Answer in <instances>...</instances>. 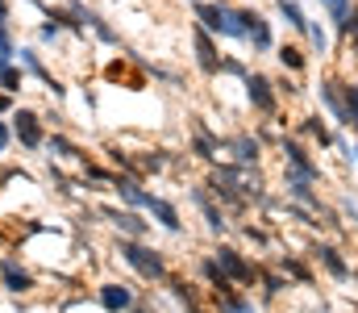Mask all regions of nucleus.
I'll return each mask as SVG.
<instances>
[{
  "mask_svg": "<svg viewBox=\"0 0 358 313\" xmlns=\"http://www.w3.org/2000/svg\"><path fill=\"white\" fill-rule=\"evenodd\" d=\"M192 17H196V25H204L213 38H234V42H242L238 4H229V0H192Z\"/></svg>",
  "mask_w": 358,
  "mask_h": 313,
  "instance_id": "1",
  "label": "nucleus"
},
{
  "mask_svg": "<svg viewBox=\"0 0 358 313\" xmlns=\"http://www.w3.org/2000/svg\"><path fill=\"white\" fill-rule=\"evenodd\" d=\"M8 125H13V142H17L21 151L38 155V151L46 146V134H50V125H46V117H42L34 104H13V113H8Z\"/></svg>",
  "mask_w": 358,
  "mask_h": 313,
  "instance_id": "2",
  "label": "nucleus"
},
{
  "mask_svg": "<svg viewBox=\"0 0 358 313\" xmlns=\"http://www.w3.org/2000/svg\"><path fill=\"white\" fill-rule=\"evenodd\" d=\"M13 59L21 63V71L29 76V84H42V88H46L55 101H63V97H67V84H63V80H59V76L46 67V59H42V46H38V42H25V46H17V50H13Z\"/></svg>",
  "mask_w": 358,
  "mask_h": 313,
  "instance_id": "3",
  "label": "nucleus"
},
{
  "mask_svg": "<svg viewBox=\"0 0 358 313\" xmlns=\"http://www.w3.org/2000/svg\"><path fill=\"white\" fill-rule=\"evenodd\" d=\"M117 251H121V259H125L142 280H150V284H155V280H159V284L167 280V263H163V255L150 251V246H142V238H121Z\"/></svg>",
  "mask_w": 358,
  "mask_h": 313,
  "instance_id": "4",
  "label": "nucleus"
},
{
  "mask_svg": "<svg viewBox=\"0 0 358 313\" xmlns=\"http://www.w3.org/2000/svg\"><path fill=\"white\" fill-rule=\"evenodd\" d=\"M238 17H242V42L255 46V55L275 50V34H271V21L263 17V13H255V8H238Z\"/></svg>",
  "mask_w": 358,
  "mask_h": 313,
  "instance_id": "5",
  "label": "nucleus"
},
{
  "mask_svg": "<svg viewBox=\"0 0 358 313\" xmlns=\"http://www.w3.org/2000/svg\"><path fill=\"white\" fill-rule=\"evenodd\" d=\"M246 97L255 104V113H263V117H275L279 113V92H275V84H271L263 71H246Z\"/></svg>",
  "mask_w": 358,
  "mask_h": 313,
  "instance_id": "6",
  "label": "nucleus"
},
{
  "mask_svg": "<svg viewBox=\"0 0 358 313\" xmlns=\"http://www.w3.org/2000/svg\"><path fill=\"white\" fill-rule=\"evenodd\" d=\"M192 50H196V67L204 76H221V50H217V38L204 29V25H192Z\"/></svg>",
  "mask_w": 358,
  "mask_h": 313,
  "instance_id": "7",
  "label": "nucleus"
},
{
  "mask_svg": "<svg viewBox=\"0 0 358 313\" xmlns=\"http://www.w3.org/2000/svg\"><path fill=\"white\" fill-rule=\"evenodd\" d=\"M96 301H100L108 313H129L134 305H138L134 288H129V284H121V280H104V284L96 288Z\"/></svg>",
  "mask_w": 358,
  "mask_h": 313,
  "instance_id": "8",
  "label": "nucleus"
},
{
  "mask_svg": "<svg viewBox=\"0 0 358 313\" xmlns=\"http://www.w3.org/2000/svg\"><path fill=\"white\" fill-rule=\"evenodd\" d=\"M213 263L221 267V276H225V280H238V284H250V280H255L250 263H246V259H242L234 246H221V251L213 255Z\"/></svg>",
  "mask_w": 358,
  "mask_h": 313,
  "instance_id": "9",
  "label": "nucleus"
},
{
  "mask_svg": "<svg viewBox=\"0 0 358 313\" xmlns=\"http://www.w3.org/2000/svg\"><path fill=\"white\" fill-rule=\"evenodd\" d=\"M0 288H4V293H13V297H25V293L34 288L29 267H21L17 259H0Z\"/></svg>",
  "mask_w": 358,
  "mask_h": 313,
  "instance_id": "10",
  "label": "nucleus"
},
{
  "mask_svg": "<svg viewBox=\"0 0 358 313\" xmlns=\"http://www.w3.org/2000/svg\"><path fill=\"white\" fill-rule=\"evenodd\" d=\"M221 146H225V151L234 155V163H242V167H255L259 155H263V142H259L255 134H234V138H225Z\"/></svg>",
  "mask_w": 358,
  "mask_h": 313,
  "instance_id": "11",
  "label": "nucleus"
},
{
  "mask_svg": "<svg viewBox=\"0 0 358 313\" xmlns=\"http://www.w3.org/2000/svg\"><path fill=\"white\" fill-rule=\"evenodd\" d=\"M42 151H46L50 159H59V163H80V159H84V155H80V146H76V142H71L63 130H50Z\"/></svg>",
  "mask_w": 358,
  "mask_h": 313,
  "instance_id": "12",
  "label": "nucleus"
},
{
  "mask_svg": "<svg viewBox=\"0 0 358 313\" xmlns=\"http://www.w3.org/2000/svg\"><path fill=\"white\" fill-rule=\"evenodd\" d=\"M283 159H287V167H292V172H300V176H308V180H321V167L308 159V151H304L300 142L283 138Z\"/></svg>",
  "mask_w": 358,
  "mask_h": 313,
  "instance_id": "13",
  "label": "nucleus"
},
{
  "mask_svg": "<svg viewBox=\"0 0 358 313\" xmlns=\"http://www.w3.org/2000/svg\"><path fill=\"white\" fill-rule=\"evenodd\" d=\"M104 217H108V221H113L125 238H146V230H150V225H146L134 209H104Z\"/></svg>",
  "mask_w": 358,
  "mask_h": 313,
  "instance_id": "14",
  "label": "nucleus"
},
{
  "mask_svg": "<svg viewBox=\"0 0 358 313\" xmlns=\"http://www.w3.org/2000/svg\"><path fill=\"white\" fill-rule=\"evenodd\" d=\"M84 29H92V34H96V42H104V46H121V34L108 25V17H104V13H96V8H88V4H84Z\"/></svg>",
  "mask_w": 358,
  "mask_h": 313,
  "instance_id": "15",
  "label": "nucleus"
},
{
  "mask_svg": "<svg viewBox=\"0 0 358 313\" xmlns=\"http://www.w3.org/2000/svg\"><path fill=\"white\" fill-rule=\"evenodd\" d=\"M146 213H150V217H155L163 230H171V234H179V230H183V221H179V209L171 205V201H163V197H155V193H150V201H146Z\"/></svg>",
  "mask_w": 358,
  "mask_h": 313,
  "instance_id": "16",
  "label": "nucleus"
},
{
  "mask_svg": "<svg viewBox=\"0 0 358 313\" xmlns=\"http://www.w3.org/2000/svg\"><path fill=\"white\" fill-rule=\"evenodd\" d=\"M113 188H117V197L129 209H146V201H150V193H146L134 176H113Z\"/></svg>",
  "mask_w": 358,
  "mask_h": 313,
  "instance_id": "17",
  "label": "nucleus"
},
{
  "mask_svg": "<svg viewBox=\"0 0 358 313\" xmlns=\"http://www.w3.org/2000/svg\"><path fill=\"white\" fill-rule=\"evenodd\" d=\"M0 88H4L8 97H21V92L29 88V76L21 71V63H17V59H8V63H0Z\"/></svg>",
  "mask_w": 358,
  "mask_h": 313,
  "instance_id": "18",
  "label": "nucleus"
},
{
  "mask_svg": "<svg viewBox=\"0 0 358 313\" xmlns=\"http://www.w3.org/2000/svg\"><path fill=\"white\" fill-rule=\"evenodd\" d=\"M192 201H196V209L204 213V221H208V230H217V234L225 230V213H221V209L213 205V197H208L204 188H192Z\"/></svg>",
  "mask_w": 358,
  "mask_h": 313,
  "instance_id": "19",
  "label": "nucleus"
},
{
  "mask_svg": "<svg viewBox=\"0 0 358 313\" xmlns=\"http://www.w3.org/2000/svg\"><path fill=\"white\" fill-rule=\"evenodd\" d=\"M287 197H296V201H304L308 209H317L313 180H308V176H300V172H292V167H287Z\"/></svg>",
  "mask_w": 358,
  "mask_h": 313,
  "instance_id": "20",
  "label": "nucleus"
},
{
  "mask_svg": "<svg viewBox=\"0 0 358 313\" xmlns=\"http://www.w3.org/2000/svg\"><path fill=\"white\" fill-rule=\"evenodd\" d=\"M17 50V34H13V8H0V63H8Z\"/></svg>",
  "mask_w": 358,
  "mask_h": 313,
  "instance_id": "21",
  "label": "nucleus"
},
{
  "mask_svg": "<svg viewBox=\"0 0 358 313\" xmlns=\"http://www.w3.org/2000/svg\"><path fill=\"white\" fill-rule=\"evenodd\" d=\"M321 104L334 113V121H338V125H350V121H346V101H342V92H338L334 84H321Z\"/></svg>",
  "mask_w": 358,
  "mask_h": 313,
  "instance_id": "22",
  "label": "nucleus"
},
{
  "mask_svg": "<svg viewBox=\"0 0 358 313\" xmlns=\"http://www.w3.org/2000/svg\"><path fill=\"white\" fill-rule=\"evenodd\" d=\"M63 34H67V29H63V21L46 13V21L38 25V46H59V38H63Z\"/></svg>",
  "mask_w": 358,
  "mask_h": 313,
  "instance_id": "23",
  "label": "nucleus"
},
{
  "mask_svg": "<svg viewBox=\"0 0 358 313\" xmlns=\"http://www.w3.org/2000/svg\"><path fill=\"white\" fill-rule=\"evenodd\" d=\"M275 8H279V17H283V21H287L292 29H300V34H304V25H308V17H304V8H300V0H279Z\"/></svg>",
  "mask_w": 358,
  "mask_h": 313,
  "instance_id": "24",
  "label": "nucleus"
},
{
  "mask_svg": "<svg viewBox=\"0 0 358 313\" xmlns=\"http://www.w3.org/2000/svg\"><path fill=\"white\" fill-rule=\"evenodd\" d=\"M317 255H321V263H325V267H329V276H338V280H350V267H346V263H342V255H338V251H334V246H321V251H317Z\"/></svg>",
  "mask_w": 358,
  "mask_h": 313,
  "instance_id": "25",
  "label": "nucleus"
},
{
  "mask_svg": "<svg viewBox=\"0 0 358 313\" xmlns=\"http://www.w3.org/2000/svg\"><path fill=\"white\" fill-rule=\"evenodd\" d=\"M275 59H279L287 71H300V67H304V50H300V46H287V42L275 46Z\"/></svg>",
  "mask_w": 358,
  "mask_h": 313,
  "instance_id": "26",
  "label": "nucleus"
},
{
  "mask_svg": "<svg viewBox=\"0 0 358 313\" xmlns=\"http://www.w3.org/2000/svg\"><path fill=\"white\" fill-rule=\"evenodd\" d=\"M321 8L329 13L334 29H346V17H350V0H321Z\"/></svg>",
  "mask_w": 358,
  "mask_h": 313,
  "instance_id": "27",
  "label": "nucleus"
},
{
  "mask_svg": "<svg viewBox=\"0 0 358 313\" xmlns=\"http://www.w3.org/2000/svg\"><path fill=\"white\" fill-rule=\"evenodd\" d=\"M304 34H308V46H313L317 55H325V50H329V34H325V25H321V21H308V25H304Z\"/></svg>",
  "mask_w": 358,
  "mask_h": 313,
  "instance_id": "28",
  "label": "nucleus"
},
{
  "mask_svg": "<svg viewBox=\"0 0 358 313\" xmlns=\"http://www.w3.org/2000/svg\"><path fill=\"white\" fill-rule=\"evenodd\" d=\"M342 101H346V121L358 130V84H346L342 88Z\"/></svg>",
  "mask_w": 358,
  "mask_h": 313,
  "instance_id": "29",
  "label": "nucleus"
},
{
  "mask_svg": "<svg viewBox=\"0 0 358 313\" xmlns=\"http://www.w3.org/2000/svg\"><path fill=\"white\" fill-rule=\"evenodd\" d=\"M221 313H255V301H246V297H229V293H225Z\"/></svg>",
  "mask_w": 358,
  "mask_h": 313,
  "instance_id": "30",
  "label": "nucleus"
},
{
  "mask_svg": "<svg viewBox=\"0 0 358 313\" xmlns=\"http://www.w3.org/2000/svg\"><path fill=\"white\" fill-rule=\"evenodd\" d=\"M13 151V125H8V117L0 113V159Z\"/></svg>",
  "mask_w": 358,
  "mask_h": 313,
  "instance_id": "31",
  "label": "nucleus"
},
{
  "mask_svg": "<svg viewBox=\"0 0 358 313\" xmlns=\"http://www.w3.org/2000/svg\"><path fill=\"white\" fill-rule=\"evenodd\" d=\"M342 34H355V46H358V8H350V17H346V29Z\"/></svg>",
  "mask_w": 358,
  "mask_h": 313,
  "instance_id": "32",
  "label": "nucleus"
},
{
  "mask_svg": "<svg viewBox=\"0 0 358 313\" xmlns=\"http://www.w3.org/2000/svg\"><path fill=\"white\" fill-rule=\"evenodd\" d=\"M13 104H17V97H8V92H4V88H0V113H4V117H8V113H13Z\"/></svg>",
  "mask_w": 358,
  "mask_h": 313,
  "instance_id": "33",
  "label": "nucleus"
},
{
  "mask_svg": "<svg viewBox=\"0 0 358 313\" xmlns=\"http://www.w3.org/2000/svg\"><path fill=\"white\" fill-rule=\"evenodd\" d=\"M0 8H8V0H0Z\"/></svg>",
  "mask_w": 358,
  "mask_h": 313,
  "instance_id": "34",
  "label": "nucleus"
}]
</instances>
